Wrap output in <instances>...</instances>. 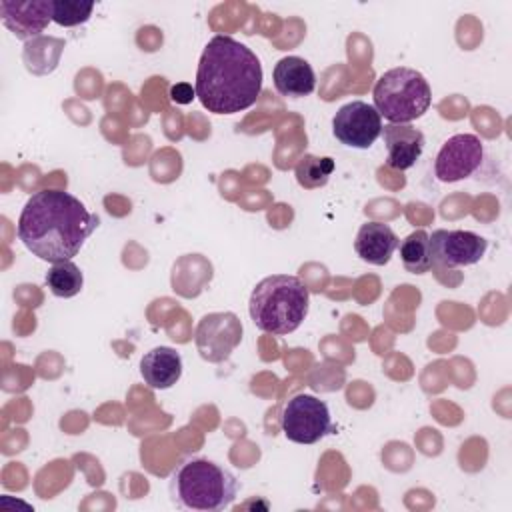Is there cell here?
<instances>
[{
    "label": "cell",
    "instance_id": "ba28073f",
    "mask_svg": "<svg viewBox=\"0 0 512 512\" xmlns=\"http://www.w3.org/2000/svg\"><path fill=\"white\" fill-rule=\"evenodd\" d=\"M332 132L338 142L350 148H370L382 132V116L362 100H352L338 108L332 118Z\"/></svg>",
    "mask_w": 512,
    "mask_h": 512
},
{
    "label": "cell",
    "instance_id": "6da1fadb",
    "mask_svg": "<svg viewBox=\"0 0 512 512\" xmlns=\"http://www.w3.org/2000/svg\"><path fill=\"white\" fill-rule=\"evenodd\" d=\"M100 224L76 196L40 190L28 198L18 218L20 242L44 262H64L80 252Z\"/></svg>",
    "mask_w": 512,
    "mask_h": 512
},
{
    "label": "cell",
    "instance_id": "8992f818",
    "mask_svg": "<svg viewBox=\"0 0 512 512\" xmlns=\"http://www.w3.org/2000/svg\"><path fill=\"white\" fill-rule=\"evenodd\" d=\"M282 432L290 442L316 444L334 432L326 402L312 394H296L282 408Z\"/></svg>",
    "mask_w": 512,
    "mask_h": 512
},
{
    "label": "cell",
    "instance_id": "277c9868",
    "mask_svg": "<svg viewBox=\"0 0 512 512\" xmlns=\"http://www.w3.org/2000/svg\"><path fill=\"white\" fill-rule=\"evenodd\" d=\"M170 494L176 504L218 512L228 508L238 494V480L230 470L204 456H192L178 464L170 478Z\"/></svg>",
    "mask_w": 512,
    "mask_h": 512
},
{
    "label": "cell",
    "instance_id": "9c48e42d",
    "mask_svg": "<svg viewBox=\"0 0 512 512\" xmlns=\"http://www.w3.org/2000/svg\"><path fill=\"white\" fill-rule=\"evenodd\" d=\"M432 266L458 268L472 266L482 260L488 240L470 230H436L428 236Z\"/></svg>",
    "mask_w": 512,
    "mask_h": 512
},
{
    "label": "cell",
    "instance_id": "2e32d148",
    "mask_svg": "<svg viewBox=\"0 0 512 512\" xmlns=\"http://www.w3.org/2000/svg\"><path fill=\"white\" fill-rule=\"evenodd\" d=\"M62 50H64V40H60V38L38 36V38L26 42L24 54H22L26 70L32 74H40V76L52 72L60 60Z\"/></svg>",
    "mask_w": 512,
    "mask_h": 512
},
{
    "label": "cell",
    "instance_id": "9a60e30c",
    "mask_svg": "<svg viewBox=\"0 0 512 512\" xmlns=\"http://www.w3.org/2000/svg\"><path fill=\"white\" fill-rule=\"evenodd\" d=\"M274 88L286 98H302L314 92L316 76L312 66L300 56H284L272 70Z\"/></svg>",
    "mask_w": 512,
    "mask_h": 512
},
{
    "label": "cell",
    "instance_id": "44dd1931",
    "mask_svg": "<svg viewBox=\"0 0 512 512\" xmlns=\"http://www.w3.org/2000/svg\"><path fill=\"white\" fill-rule=\"evenodd\" d=\"M194 96H196V90L186 82H180L170 88V100L176 104H188V102H192Z\"/></svg>",
    "mask_w": 512,
    "mask_h": 512
},
{
    "label": "cell",
    "instance_id": "30bf717a",
    "mask_svg": "<svg viewBox=\"0 0 512 512\" xmlns=\"http://www.w3.org/2000/svg\"><path fill=\"white\" fill-rule=\"evenodd\" d=\"M484 158V146L474 134L450 136L434 160V174L440 182H458L472 176Z\"/></svg>",
    "mask_w": 512,
    "mask_h": 512
},
{
    "label": "cell",
    "instance_id": "ffe728a7",
    "mask_svg": "<svg viewBox=\"0 0 512 512\" xmlns=\"http://www.w3.org/2000/svg\"><path fill=\"white\" fill-rule=\"evenodd\" d=\"M94 2L52 0V20L60 26H78L92 16Z\"/></svg>",
    "mask_w": 512,
    "mask_h": 512
},
{
    "label": "cell",
    "instance_id": "5bb4252c",
    "mask_svg": "<svg viewBox=\"0 0 512 512\" xmlns=\"http://www.w3.org/2000/svg\"><path fill=\"white\" fill-rule=\"evenodd\" d=\"M140 374L150 388L168 390L182 376V358L170 346H156L142 356Z\"/></svg>",
    "mask_w": 512,
    "mask_h": 512
},
{
    "label": "cell",
    "instance_id": "7c38bea8",
    "mask_svg": "<svg viewBox=\"0 0 512 512\" xmlns=\"http://www.w3.org/2000/svg\"><path fill=\"white\" fill-rule=\"evenodd\" d=\"M380 136L386 146V164L394 170H408L422 156L424 134L412 124H386Z\"/></svg>",
    "mask_w": 512,
    "mask_h": 512
},
{
    "label": "cell",
    "instance_id": "7a4b0ae2",
    "mask_svg": "<svg viewBox=\"0 0 512 512\" xmlns=\"http://www.w3.org/2000/svg\"><path fill=\"white\" fill-rule=\"evenodd\" d=\"M194 90L212 114L242 112L262 92V64L246 44L214 36L202 50Z\"/></svg>",
    "mask_w": 512,
    "mask_h": 512
},
{
    "label": "cell",
    "instance_id": "d6986e66",
    "mask_svg": "<svg viewBox=\"0 0 512 512\" xmlns=\"http://www.w3.org/2000/svg\"><path fill=\"white\" fill-rule=\"evenodd\" d=\"M44 280H46V286L50 288V292L58 298H72L84 286V276L72 260L52 264L48 268Z\"/></svg>",
    "mask_w": 512,
    "mask_h": 512
},
{
    "label": "cell",
    "instance_id": "e0dca14e",
    "mask_svg": "<svg viewBox=\"0 0 512 512\" xmlns=\"http://www.w3.org/2000/svg\"><path fill=\"white\" fill-rule=\"evenodd\" d=\"M402 266L410 274H426L432 268L430 256V242L426 230L410 232L402 242H398Z\"/></svg>",
    "mask_w": 512,
    "mask_h": 512
},
{
    "label": "cell",
    "instance_id": "ac0fdd59",
    "mask_svg": "<svg viewBox=\"0 0 512 512\" xmlns=\"http://www.w3.org/2000/svg\"><path fill=\"white\" fill-rule=\"evenodd\" d=\"M334 168H336V164L330 156L304 154L294 168V176H296V182L304 190H316V188H322L328 184Z\"/></svg>",
    "mask_w": 512,
    "mask_h": 512
},
{
    "label": "cell",
    "instance_id": "5b68a950",
    "mask_svg": "<svg viewBox=\"0 0 512 512\" xmlns=\"http://www.w3.org/2000/svg\"><path fill=\"white\" fill-rule=\"evenodd\" d=\"M374 108L390 124H410L432 104V90L422 72L398 66L386 70L372 90Z\"/></svg>",
    "mask_w": 512,
    "mask_h": 512
},
{
    "label": "cell",
    "instance_id": "52a82bcc",
    "mask_svg": "<svg viewBox=\"0 0 512 512\" xmlns=\"http://www.w3.org/2000/svg\"><path fill=\"white\" fill-rule=\"evenodd\" d=\"M242 340V322L234 312H212L200 318L194 342L202 360L224 362Z\"/></svg>",
    "mask_w": 512,
    "mask_h": 512
},
{
    "label": "cell",
    "instance_id": "3957f363",
    "mask_svg": "<svg viewBox=\"0 0 512 512\" xmlns=\"http://www.w3.org/2000/svg\"><path fill=\"white\" fill-rule=\"evenodd\" d=\"M308 304V288L298 276L272 274L254 286L248 312L258 330L286 336L304 322Z\"/></svg>",
    "mask_w": 512,
    "mask_h": 512
},
{
    "label": "cell",
    "instance_id": "4fadbf2b",
    "mask_svg": "<svg viewBox=\"0 0 512 512\" xmlns=\"http://www.w3.org/2000/svg\"><path fill=\"white\" fill-rule=\"evenodd\" d=\"M398 236L388 224L382 222H366L360 226L356 240H354V250L356 254L374 266H384L390 262L394 250L398 248Z\"/></svg>",
    "mask_w": 512,
    "mask_h": 512
},
{
    "label": "cell",
    "instance_id": "8fae6325",
    "mask_svg": "<svg viewBox=\"0 0 512 512\" xmlns=\"http://www.w3.org/2000/svg\"><path fill=\"white\" fill-rule=\"evenodd\" d=\"M0 16L4 26L18 40L30 42L38 38L48 26V22L52 20V0H28V2L2 0Z\"/></svg>",
    "mask_w": 512,
    "mask_h": 512
}]
</instances>
